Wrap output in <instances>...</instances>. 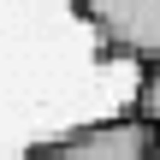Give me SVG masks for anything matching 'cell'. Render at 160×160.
I'll return each mask as SVG.
<instances>
[{
  "label": "cell",
  "instance_id": "3957f363",
  "mask_svg": "<svg viewBox=\"0 0 160 160\" xmlns=\"http://www.w3.org/2000/svg\"><path fill=\"white\" fill-rule=\"evenodd\" d=\"M137 119H148L160 131V53L142 59V83H137Z\"/></svg>",
  "mask_w": 160,
  "mask_h": 160
},
{
  "label": "cell",
  "instance_id": "7a4b0ae2",
  "mask_svg": "<svg viewBox=\"0 0 160 160\" xmlns=\"http://www.w3.org/2000/svg\"><path fill=\"white\" fill-rule=\"evenodd\" d=\"M154 125L125 113V119H101L83 131H65L53 142H36L24 160H154Z\"/></svg>",
  "mask_w": 160,
  "mask_h": 160
},
{
  "label": "cell",
  "instance_id": "6da1fadb",
  "mask_svg": "<svg viewBox=\"0 0 160 160\" xmlns=\"http://www.w3.org/2000/svg\"><path fill=\"white\" fill-rule=\"evenodd\" d=\"M107 59H154L160 53V0H71Z\"/></svg>",
  "mask_w": 160,
  "mask_h": 160
}]
</instances>
